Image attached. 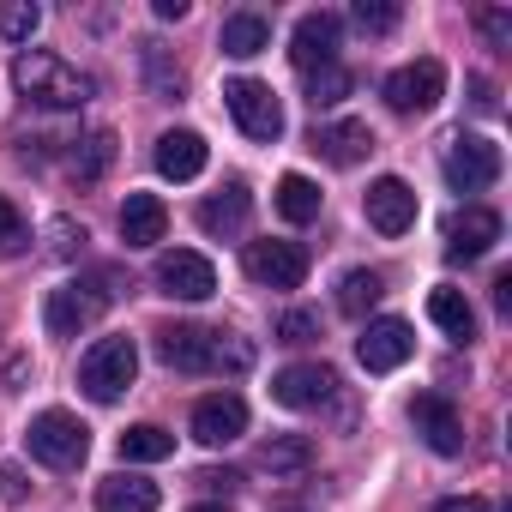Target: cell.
I'll use <instances>...</instances> for the list:
<instances>
[{
    "instance_id": "1",
    "label": "cell",
    "mask_w": 512,
    "mask_h": 512,
    "mask_svg": "<svg viewBox=\"0 0 512 512\" xmlns=\"http://www.w3.org/2000/svg\"><path fill=\"white\" fill-rule=\"evenodd\" d=\"M157 356L175 374H247L253 368V344L235 332H211V326H163Z\"/></svg>"
},
{
    "instance_id": "2",
    "label": "cell",
    "mask_w": 512,
    "mask_h": 512,
    "mask_svg": "<svg viewBox=\"0 0 512 512\" xmlns=\"http://www.w3.org/2000/svg\"><path fill=\"white\" fill-rule=\"evenodd\" d=\"M13 85H19V97L25 103H37V109H79V103H91V73H79L73 61H61L55 49H25L19 61H13Z\"/></svg>"
},
{
    "instance_id": "3",
    "label": "cell",
    "mask_w": 512,
    "mask_h": 512,
    "mask_svg": "<svg viewBox=\"0 0 512 512\" xmlns=\"http://www.w3.org/2000/svg\"><path fill=\"white\" fill-rule=\"evenodd\" d=\"M133 374H139V350H133L127 332H115V338H97V344L85 350V362H79V392H85L91 404H115V398L133 386Z\"/></svg>"
},
{
    "instance_id": "4",
    "label": "cell",
    "mask_w": 512,
    "mask_h": 512,
    "mask_svg": "<svg viewBox=\"0 0 512 512\" xmlns=\"http://www.w3.org/2000/svg\"><path fill=\"white\" fill-rule=\"evenodd\" d=\"M25 452L49 470H79L85 452H91V428L73 410H37L31 428H25Z\"/></svg>"
},
{
    "instance_id": "5",
    "label": "cell",
    "mask_w": 512,
    "mask_h": 512,
    "mask_svg": "<svg viewBox=\"0 0 512 512\" xmlns=\"http://www.w3.org/2000/svg\"><path fill=\"white\" fill-rule=\"evenodd\" d=\"M223 109L235 115V127H241L247 139H260V145H272V139L284 133V103H278V91L260 85V79H229V85H223Z\"/></svg>"
},
{
    "instance_id": "6",
    "label": "cell",
    "mask_w": 512,
    "mask_h": 512,
    "mask_svg": "<svg viewBox=\"0 0 512 512\" xmlns=\"http://www.w3.org/2000/svg\"><path fill=\"white\" fill-rule=\"evenodd\" d=\"M380 97H386V109H392V115H428V109L446 97V67H440L434 55L404 61L398 73H386Z\"/></svg>"
},
{
    "instance_id": "7",
    "label": "cell",
    "mask_w": 512,
    "mask_h": 512,
    "mask_svg": "<svg viewBox=\"0 0 512 512\" xmlns=\"http://www.w3.org/2000/svg\"><path fill=\"white\" fill-rule=\"evenodd\" d=\"M440 169H446L452 193H482V187L500 181V145L482 139V133H458V139H446Z\"/></svg>"
},
{
    "instance_id": "8",
    "label": "cell",
    "mask_w": 512,
    "mask_h": 512,
    "mask_svg": "<svg viewBox=\"0 0 512 512\" xmlns=\"http://www.w3.org/2000/svg\"><path fill=\"white\" fill-rule=\"evenodd\" d=\"M247 278L266 290H302L308 247L302 241H247Z\"/></svg>"
},
{
    "instance_id": "9",
    "label": "cell",
    "mask_w": 512,
    "mask_h": 512,
    "mask_svg": "<svg viewBox=\"0 0 512 512\" xmlns=\"http://www.w3.org/2000/svg\"><path fill=\"white\" fill-rule=\"evenodd\" d=\"M157 290L169 302H205L217 290V266L205 260V253H193V247H175V253L157 260Z\"/></svg>"
},
{
    "instance_id": "10",
    "label": "cell",
    "mask_w": 512,
    "mask_h": 512,
    "mask_svg": "<svg viewBox=\"0 0 512 512\" xmlns=\"http://www.w3.org/2000/svg\"><path fill=\"white\" fill-rule=\"evenodd\" d=\"M338 43H344V19L338 13H302L296 19V37H290V61L302 73L338 67Z\"/></svg>"
},
{
    "instance_id": "11",
    "label": "cell",
    "mask_w": 512,
    "mask_h": 512,
    "mask_svg": "<svg viewBox=\"0 0 512 512\" xmlns=\"http://www.w3.org/2000/svg\"><path fill=\"white\" fill-rule=\"evenodd\" d=\"M103 302H109V290H91V284H61V290H49V302H43L49 338H79V332L103 314Z\"/></svg>"
},
{
    "instance_id": "12",
    "label": "cell",
    "mask_w": 512,
    "mask_h": 512,
    "mask_svg": "<svg viewBox=\"0 0 512 512\" xmlns=\"http://www.w3.org/2000/svg\"><path fill=\"white\" fill-rule=\"evenodd\" d=\"M410 350H416L410 320H368L362 338H356V362H362L368 374H392V368H404Z\"/></svg>"
},
{
    "instance_id": "13",
    "label": "cell",
    "mask_w": 512,
    "mask_h": 512,
    "mask_svg": "<svg viewBox=\"0 0 512 512\" xmlns=\"http://www.w3.org/2000/svg\"><path fill=\"white\" fill-rule=\"evenodd\" d=\"M410 422H416V434L428 440V452H440V458H458V452H464V416H458V404H452L446 392H422V398L410 404Z\"/></svg>"
},
{
    "instance_id": "14",
    "label": "cell",
    "mask_w": 512,
    "mask_h": 512,
    "mask_svg": "<svg viewBox=\"0 0 512 512\" xmlns=\"http://www.w3.org/2000/svg\"><path fill=\"white\" fill-rule=\"evenodd\" d=\"M241 434H247V398L211 392V398L193 404V440H199V446H229V440H241Z\"/></svg>"
},
{
    "instance_id": "15",
    "label": "cell",
    "mask_w": 512,
    "mask_h": 512,
    "mask_svg": "<svg viewBox=\"0 0 512 512\" xmlns=\"http://www.w3.org/2000/svg\"><path fill=\"white\" fill-rule=\"evenodd\" d=\"M368 223L380 229V235H404V229H416V187L410 181H398V175H380L374 187H368Z\"/></svg>"
},
{
    "instance_id": "16",
    "label": "cell",
    "mask_w": 512,
    "mask_h": 512,
    "mask_svg": "<svg viewBox=\"0 0 512 512\" xmlns=\"http://www.w3.org/2000/svg\"><path fill=\"white\" fill-rule=\"evenodd\" d=\"M332 392H338V374H332L326 362H296V368H284V374L272 380V398H278L284 410H320Z\"/></svg>"
},
{
    "instance_id": "17",
    "label": "cell",
    "mask_w": 512,
    "mask_h": 512,
    "mask_svg": "<svg viewBox=\"0 0 512 512\" xmlns=\"http://www.w3.org/2000/svg\"><path fill=\"white\" fill-rule=\"evenodd\" d=\"M494 241H500V211H488V205H464L446 223V253L452 260H482Z\"/></svg>"
},
{
    "instance_id": "18",
    "label": "cell",
    "mask_w": 512,
    "mask_h": 512,
    "mask_svg": "<svg viewBox=\"0 0 512 512\" xmlns=\"http://www.w3.org/2000/svg\"><path fill=\"white\" fill-rule=\"evenodd\" d=\"M205 139L193 133V127H175V133H163L157 139V175L163 181H193V175H205Z\"/></svg>"
},
{
    "instance_id": "19",
    "label": "cell",
    "mask_w": 512,
    "mask_h": 512,
    "mask_svg": "<svg viewBox=\"0 0 512 512\" xmlns=\"http://www.w3.org/2000/svg\"><path fill=\"white\" fill-rule=\"evenodd\" d=\"M169 235V205L157 193H127L121 205V241L127 247H157Z\"/></svg>"
},
{
    "instance_id": "20",
    "label": "cell",
    "mask_w": 512,
    "mask_h": 512,
    "mask_svg": "<svg viewBox=\"0 0 512 512\" xmlns=\"http://www.w3.org/2000/svg\"><path fill=\"white\" fill-rule=\"evenodd\" d=\"M247 211H253L247 181H229L223 193H211V199L199 205V229H205V235H241V229H247Z\"/></svg>"
},
{
    "instance_id": "21",
    "label": "cell",
    "mask_w": 512,
    "mask_h": 512,
    "mask_svg": "<svg viewBox=\"0 0 512 512\" xmlns=\"http://www.w3.org/2000/svg\"><path fill=\"white\" fill-rule=\"evenodd\" d=\"M157 500H163L157 482H145L133 470H115L97 482V512H157Z\"/></svg>"
},
{
    "instance_id": "22",
    "label": "cell",
    "mask_w": 512,
    "mask_h": 512,
    "mask_svg": "<svg viewBox=\"0 0 512 512\" xmlns=\"http://www.w3.org/2000/svg\"><path fill=\"white\" fill-rule=\"evenodd\" d=\"M314 151H320L326 163L350 169V163H362V157L374 151V133H368V121H332V127L314 133Z\"/></svg>"
},
{
    "instance_id": "23",
    "label": "cell",
    "mask_w": 512,
    "mask_h": 512,
    "mask_svg": "<svg viewBox=\"0 0 512 512\" xmlns=\"http://www.w3.org/2000/svg\"><path fill=\"white\" fill-rule=\"evenodd\" d=\"M217 43H223V55L253 61V55H266V49H272V19H266V13H229Z\"/></svg>"
},
{
    "instance_id": "24",
    "label": "cell",
    "mask_w": 512,
    "mask_h": 512,
    "mask_svg": "<svg viewBox=\"0 0 512 512\" xmlns=\"http://www.w3.org/2000/svg\"><path fill=\"white\" fill-rule=\"evenodd\" d=\"M428 320H434L452 344H470V338H476V308H470L464 290H452V284L428 290Z\"/></svg>"
},
{
    "instance_id": "25",
    "label": "cell",
    "mask_w": 512,
    "mask_h": 512,
    "mask_svg": "<svg viewBox=\"0 0 512 512\" xmlns=\"http://www.w3.org/2000/svg\"><path fill=\"white\" fill-rule=\"evenodd\" d=\"M260 464H266L272 476H302V470L314 464V440H308V434H278V440L260 446Z\"/></svg>"
},
{
    "instance_id": "26",
    "label": "cell",
    "mask_w": 512,
    "mask_h": 512,
    "mask_svg": "<svg viewBox=\"0 0 512 512\" xmlns=\"http://www.w3.org/2000/svg\"><path fill=\"white\" fill-rule=\"evenodd\" d=\"M169 452H175V434L157 428V422H139V428L121 434V458H127V464H163Z\"/></svg>"
},
{
    "instance_id": "27",
    "label": "cell",
    "mask_w": 512,
    "mask_h": 512,
    "mask_svg": "<svg viewBox=\"0 0 512 512\" xmlns=\"http://www.w3.org/2000/svg\"><path fill=\"white\" fill-rule=\"evenodd\" d=\"M278 211H284V223H314L320 217V187L308 175H284L278 181Z\"/></svg>"
},
{
    "instance_id": "28",
    "label": "cell",
    "mask_w": 512,
    "mask_h": 512,
    "mask_svg": "<svg viewBox=\"0 0 512 512\" xmlns=\"http://www.w3.org/2000/svg\"><path fill=\"white\" fill-rule=\"evenodd\" d=\"M380 296H386V278H380V272H344V284H338V308H344L350 320H362Z\"/></svg>"
},
{
    "instance_id": "29",
    "label": "cell",
    "mask_w": 512,
    "mask_h": 512,
    "mask_svg": "<svg viewBox=\"0 0 512 512\" xmlns=\"http://www.w3.org/2000/svg\"><path fill=\"white\" fill-rule=\"evenodd\" d=\"M109 163H115V133L109 127H97L91 139H79V151H73V175L79 181H97Z\"/></svg>"
},
{
    "instance_id": "30",
    "label": "cell",
    "mask_w": 512,
    "mask_h": 512,
    "mask_svg": "<svg viewBox=\"0 0 512 512\" xmlns=\"http://www.w3.org/2000/svg\"><path fill=\"white\" fill-rule=\"evenodd\" d=\"M37 25H43V7H31V0H7V7H0V37L7 43H31Z\"/></svg>"
},
{
    "instance_id": "31",
    "label": "cell",
    "mask_w": 512,
    "mask_h": 512,
    "mask_svg": "<svg viewBox=\"0 0 512 512\" xmlns=\"http://www.w3.org/2000/svg\"><path fill=\"white\" fill-rule=\"evenodd\" d=\"M145 73H151V91H157L163 103H181V85H187V79H181V67H169V61H163V49H157V43H145Z\"/></svg>"
},
{
    "instance_id": "32",
    "label": "cell",
    "mask_w": 512,
    "mask_h": 512,
    "mask_svg": "<svg viewBox=\"0 0 512 512\" xmlns=\"http://www.w3.org/2000/svg\"><path fill=\"white\" fill-rule=\"evenodd\" d=\"M344 97H350V73H344V67L308 73V103H314V109H332V103H344Z\"/></svg>"
},
{
    "instance_id": "33",
    "label": "cell",
    "mask_w": 512,
    "mask_h": 512,
    "mask_svg": "<svg viewBox=\"0 0 512 512\" xmlns=\"http://www.w3.org/2000/svg\"><path fill=\"white\" fill-rule=\"evenodd\" d=\"M314 338H320V314L290 308V314L278 320V344H314Z\"/></svg>"
},
{
    "instance_id": "34",
    "label": "cell",
    "mask_w": 512,
    "mask_h": 512,
    "mask_svg": "<svg viewBox=\"0 0 512 512\" xmlns=\"http://www.w3.org/2000/svg\"><path fill=\"white\" fill-rule=\"evenodd\" d=\"M398 19H404V13L392 7V0H356V25H362V31H374V37H380V31H392Z\"/></svg>"
},
{
    "instance_id": "35",
    "label": "cell",
    "mask_w": 512,
    "mask_h": 512,
    "mask_svg": "<svg viewBox=\"0 0 512 512\" xmlns=\"http://www.w3.org/2000/svg\"><path fill=\"white\" fill-rule=\"evenodd\" d=\"M31 241V229H25V217L13 211V199L7 193H0V253H19Z\"/></svg>"
},
{
    "instance_id": "36",
    "label": "cell",
    "mask_w": 512,
    "mask_h": 512,
    "mask_svg": "<svg viewBox=\"0 0 512 512\" xmlns=\"http://www.w3.org/2000/svg\"><path fill=\"white\" fill-rule=\"evenodd\" d=\"M476 25H482V37H488L494 49H512V13L488 7V13H476Z\"/></svg>"
},
{
    "instance_id": "37",
    "label": "cell",
    "mask_w": 512,
    "mask_h": 512,
    "mask_svg": "<svg viewBox=\"0 0 512 512\" xmlns=\"http://www.w3.org/2000/svg\"><path fill=\"white\" fill-rule=\"evenodd\" d=\"M434 512H494V506H488V500H482V494H464V500H458V494H452V500H440V506H434Z\"/></svg>"
},
{
    "instance_id": "38",
    "label": "cell",
    "mask_w": 512,
    "mask_h": 512,
    "mask_svg": "<svg viewBox=\"0 0 512 512\" xmlns=\"http://www.w3.org/2000/svg\"><path fill=\"white\" fill-rule=\"evenodd\" d=\"M494 302H500V314H512V272L494 278Z\"/></svg>"
},
{
    "instance_id": "39",
    "label": "cell",
    "mask_w": 512,
    "mask_h": 512,
    "mask_svg": "<svg viewBox=\"0 0 512 512\" xmlns=\"http://www.w3.org/2000/svg\"><path fill=\"white\" fill-rule=\"evenodd\" d=\"M235 482H241L235 470H205V476H199V488H235Z\"/></svg>"
},
{
    "instance_id": "40",
    "label": "cell",
    "mask_w": 512,
    "mask_h": 512,
    "mask_svg": "<svg viewBox=\"0 0 512 512\" xmlns=\"http://www.w3.org/2000/svg\"><path fill=\"white\" fill-rule=\"evenodd\" d=\"M470 91H476V109H500V97H494V85H488V79H476Z\"/></svg>"
},
{
    "instance_id": "41",
    "label": "cell",
    "mask_w": 512,
    "mask_h": 512,
    "mask_svg": "<svg viewBox=\"0 0 512 512\" xmlns=\"http://www.w3.org/2000/svg\"><path fill=\"white\" fill-rule=\"evenodd\" d=\"M157 19H187V0H157Z\"/></svg>"
},
{
    "instance_id": "42",
    "label": "cell",
    "mask_w": 512,
    "mask_h": 512,
    "mask_svg": "<svg viewBox=\"0 0 512 512\" xmlns=\"http://www.w3.org/2000/svg\"><path fill=\"white\" fill-rule=\"evenodd\" d=\"M187 512H223V506H187Z\"/></svg>"
}]
</instances>
